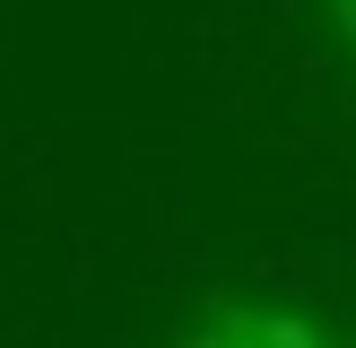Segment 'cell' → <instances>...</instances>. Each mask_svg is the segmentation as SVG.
<instances>
[{"label":"cell","instance_id":"6da1fadb","mask_svg":"<svg viewBox=\"0 0 356 348\" xmlns=\"http://www.w3.org/2000/svg\"><path fill=\"white\" fill-rule=\"evenodd\" d=\"M183 348H330V340L296 305H243V296H218V305L183 331Z\"/></svg>","mask_w":356,"mask_h":348},{"label":"cell","instance_id":"7a4b0ae2","mask_svg":"<svg viewBox=\"0 0 356 348\" xmlns=\"http://www.w3.org/2000/svg\"><path fill=\"white\" fill-rule=\"evenodd\" d=\"M330 26H339V44L356 52V0H330Z\"/></svg>","mask_w":356,"mask_h":348}]
</instances>
